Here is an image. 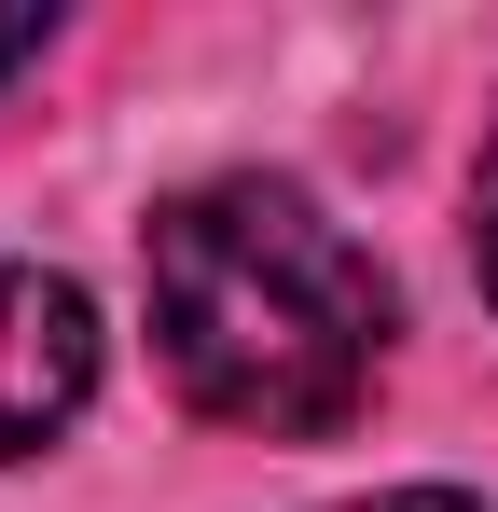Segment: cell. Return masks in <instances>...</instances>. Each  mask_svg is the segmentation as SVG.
<instances>
[{
    "mask_svg": "<svg viewBox=\"0 0 498 512\" xmlns=\"http://www.w3.org/2000/svg\"><path fill=\"white\" fill-rule=\"evenodd\" d=\"M97 402V305L56 263H0V457H42Z\"/></svg>",
    "mask_w": 498,
    "mask_h": 512,
    "instance_id": "cell-2",
    "label": "cell"
},
{
    "mask_svg": "<svg viewBox=\"0 0 498 512\" xmlns=\"http://www.w3.org/2000/svg\"><path fill=\"white\" fill-rule=\"evenodd\" d=\"M139 291H153V360L194 416L263 429V443H319V429H346L374 402L388 277L291 180L166 194L153 236H139Z\"/></svg>",
    "mask_w": 498,
    "mask_h": 512,
    "instance_id": "cell-1",
    "label": "cell"
},
{
    "mask_svg": "<svg viewBox=\"0 0 498 512\" xmlns=\"http://www.w3.org/2000/svg\"><path fill=\"white\" fill-rule=\"evenodd\" d=\"M346 512H485V499H457V485H388V499H346Z\"/></svg>",
    "mask_w": 498,
    "mask_h": 512,
    "instance_id": "cell-4",
    "label": "cell"
},
{
    "mask_svg": "<svg viewBox=\"0 0 498 512\" xmlns=\"http://www.w3.org/2000/svg\"><path fill=\"white\" fill-rule=\"evenodd\" d=\"M42 56V14H0V70H28Z\"/></svg>",
    "mask_w": 498,
    "mask_h": 512,
    "instance_id": "cell-5",
    "label": "cell"
},
{
    "mask_svg": "<svg viewBox=\"0 0 498 512\" xmlns=\"http://www.w3.org/2000/svg\"><path fill=\"white\" fill-rule=\"evenodd\" d=\"M471 263H485V305H498V139H485V180H471Z\"/></svg>",
    "mask_w": 498,
    "mask_h": 512,
    "instance_id": "cell-3",
    "label": "cell"
}]
</instances>
